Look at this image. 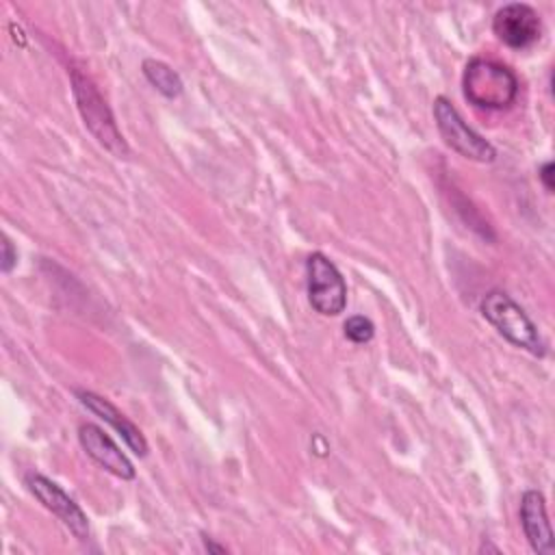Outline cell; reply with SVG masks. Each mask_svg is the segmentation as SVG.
<instances>
[{
    "label": "cell",
    "instance_id": "cell-1",
    "mask_svg": "<svg viewBox=\"0 0 555 555\" xmlns=\"http://www.w3.org/2000/svg\"><path fill=\"white\" fill-rule=\"evenodd\" d=\"M464 98L486 111H505L516 102L518 78L516 74L492 59H470L462 74Z\"/></svg>",
    "mask_w": 555,
    "mask_h": 555
},
{
    "label": "cell",
    "instance_id": "cell-2",
    "mask_svg": "<svg viewBox=\"0 0 555 555\" xmlns=\"http://www.w3.org/2000/svg\"><path fill=\"white\" fill-rule=\"evenodd\" d=\"M72 91H74L78 113H80L87 130L95 137V141L117 158L128 156V152H130L128 143L115 124L113 111L108 108L106 100L102 98V93L98 91L93 80L89 76H85L82 72L72 69Z\"/></svg>",
    "mask_w": 555,
    "mask_h": 555
},
{
    "label": "cell",
    "instance_id": "cell-3",
    "mask_svg": "<svg viewBox=\"0 0 555 555\" xmlns=\"http://www.w3.org/2000/svg\"><path fill=\"white\" fill-rule=\"evenodd\" d=\"M481 314L486 321L514 347H520L533 356H544V343L538 327L527 312L503 291H490L481 299Z\"/></svg>",
    "mask_w": 555,
    "mask_h": 555
},
{
    "label": "cell",
    "instance_id": "cell-4",
    "mask_svg": "<svg viewBox=\"0 0 555 555\" xmlns=\"http://www.w3.org/2000/svg\"><path fill=\"white\" fill-rule=\"evenodd\" d=\"M306 288L310 306L323 317H336L347 306V284L338 267L321 251L306 260Z\"/></svg>",
    "mask_w": 555,
    "mask_h": 555
},
{
    "label": "cell",
    "instance_id": "cell-5",
    "mask_svg": "<svg viewBox=\"0 0 555 555\" xmlns=\"http://www.w3.org/2000/svg\"><path fill=\"white\" fill-rule=\"evenodd\" d=\"M434 119L444 143L457 152L460 156L477 163H492L496 158V150L490 141L477 134L457 113V108L442 95L434 100Z\"/></svg>",
    "mask_w": 555,
    "mask_h": 555
},
{
    "label": "cell",
    "instance_id": "cell-6",
    "mask_svg": "<svg viewBox=\"0 0 555 555\" xmlns=\"http://www.w3.org/2000/svg\"><path fill=\"white\" fill-rule=\"evenodd\" d=\"M26 486L35 494V499L50 509L78 540L89 538V520L87 514L80 509V505L52 479L39 475V473H28L26 475Z\"/></svg>",
    "mask_w": 555,
    "mask_h": 555
},
{
    "label": "cell",
    "instance_id": "cell-7",
    "mask_svg": "<svg viewBox=\"0 0 555 555\" xmlns=\"http://www.w3.org/2000/svg\"><path fill=\"white\" fill-rule=\"evenodd\" d=\"M492 30L507 48L522 50L540 39L542 24L533 7L522 2H509L494 13Z\"/></svg>",
    "mask_w": 555,
    "mask_h": 555
},
{
    "label": "cell",
    "instance_id": "cell-8",
    "mask_svg": "<svg viewBox=\"0 0 555 555\" xmlns=\"http://www.w3.org/2000/svg\"><path fill=\"white\" fill-rule=\"evenodd\" d=\"M78 440L82 444V449L87 451V455L98 462L104 470H108L111 475L119 477V479H134V466L132 462L126 457V453L113 442V438L98 425L93 423H82L78 427Z\"/></svg>",
    "mask_w": 555,
    "mask_h": 555
},
{
    "label": "cell",
    "instance_id": "cell-9",
    "mask_svg": "<svg viewBox=\"0 0 555 555\" xmlns=\"http://www.w3.org/2000/svg\"><path fill=\"white\" fill-rule=\"evenodd\" d=\"M76 397H78V401H80L89 412H93V414L100 416L104 423H108V425L124 438V442L128 444V449H130L134 455H139V457L147 455V440H145V436L141 434V429H139L132 421H128L108 399H104V397H100V395H95V392H91V390H76Z\"/></svg>",
    "mask_w": 555,
    "mask_h": 555
},
{
    "label": "cell",
    "instance_id": "cell-10",
    "mask_svg": "<svg viewBox=\"0 0 555 555\" xmlns=\"http://www.w3.org/2000/svg\"><path fill=\"white\" fill-rule=\"evenodd\" d=\"M520 525L525 531V538L533 553L546 555L553 553V529L546 516V503L544 494L538 490H527L520 499Z\"/></svg>",
    "mask_w": 555,
    "mask_h": 555
},
{
    "label": "cell",
    "instance_id": "cell-11",
    "mask_svg": "<svg viewBox=\"0 0 555 555\" xmlns=\"http://www.w3.org/2000/svg\"><path fill=\"white\" fill-rule=\"evenodd\" d=\"M141 69H143V76L150 80V85L156 91H160L165 98H178L182 93V78L167 63L156 59H145Z\"/></svg>",
    "mask_w": 555,
    "mask_h": 555
},
{
    "label": "cell",
    "instance_id": "cell-12",
    "mask_svg": "<svg viewBox=\"0 0 555 555\" xmlns=\"http://www.w3.org/2000/svg\"><path fill=\"white\" fill-rule=\"evenodd\" d=\"M345 336L356 343V345H362V343H369L375 334V325L371 319L362 317V314H353L345 321Z\"/></svg>",
    "mask_w": 555,
    "mask_h": 555
},
{
    "label": "cell",
    "instance_id": "cell-13",
    "mask_svg": "<svg viewBox=\"0 0 555 555\" xmlns=\"http://www.w3.org/2000/svg\"><path fill=\"white\" fill-rule=\"evenodd\" d=\"M15 262H17V251H15L13 243L4 236L2 238V262H0L2 273H9L15 267Z\"/></svg>",
    "mask_w": 555,
    "mask_h": 555
},
{
    "label": "cell",
    "instance_id": "cell-14",
    "mask_svg": "<svg viewBox=\"0 0 555 555\" xmlns=\"http://www.w3.org/2000/svg\"><path fill=\"white\" fill-rule=\"evenodd\" d=\"M538 176H540V180H542V184H544V189L548 191V193H553V189H555V184H553V163L551 160H546L542 167H540V171H538Z\"/></svg>",
    "mask_w": 555,
    "mask_h": 555
},
{
    "label": "cell",
    "instance_id": "cell-15",
    "mask_svg": "<svg viewBox=\"0 0 555 555\" xmlns=\"http://www.w3.org/2000/svg\"><path fill=\"white\" fill-rule=\"evenodd\" d=\"M204 540V548L208 551V553H225V546H219V544H215L210 538H202Z\"/></svg>",
    "mask_w": 555,
    "mask_h": 555
}]
</instances>
